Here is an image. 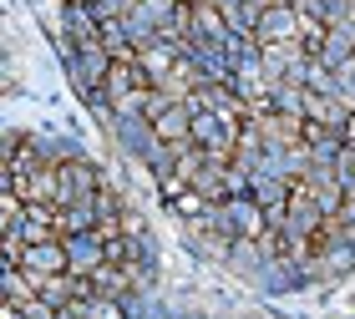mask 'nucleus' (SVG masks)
<instances>
[{
	"label": "nucleus",
	"instance_id": "1",
	"mask_svg": "<svg viewBox=\"0 0 355 319\" xmlns=\"http://www.w3.org/2000/svg\"><path fill=\"white\" fill-rule=\"evenodd\" d=\"M142 111H148L157 142H168V147H183V142H188V132H193V111H188L183 102H168L163 91H153Z\"/></svg>",
	"mask_w": 355,
	"mask_h": 319
},
{
	"label": "nucleus",
	"instance_id": "2",
	"mask_svg": "<svg viewBox=\"0 0 355 319\" xmlns=\"http://www.w3.org/2000/svg\"><path fill=\"white\" fill-rule=\"evenodd\" d=\"M56 203H61V208L96 203V172H92V163H61L56 167Z\"/></svg>",
	"mask_w": 355,
	"mask_h": 319
},
{
	"label": "nucleus",
	"instance_id": "3",
	"mask_svg": "<svg viewBox=\"0 0 355 319\" xmlns=\"http://www.w3.org/2000/svg\"><path fill=\"white\" fill-rule=\"evenodd\" d=\"M21 268L31 279H46V274H67L71 268V248H61L56 238H41V244H26V253H21ZM41 289V284H36Z\"/></svg>",
	"mask_w": 355,
	"mask_h": 319
},
{
	"label": "nucleus",
	"instance_id": "4",
	"mask_svg": "<svg viewBox=\"0 0 355 319\" xmlns=\"http://www.w3.org/2000/svg\"><path fill=\"white\" fill-rule=\"evenodd\" d=\"M15 193H21L31 208L36 203H56V167H15Z\"/></svg>",
	"mask_w": 355,
	"mask_h": 319
},
{
	"label": "nucleus",
	"instance_id": "5",
	"mask_svg": "<svg viewBox=\"0 0 355 319\" xmlns=\"http://www.w3.org/2000/svg\"><path fill=\"white\" fill-rule=\"evenodd\" d=\"M300 36V15L289 6H274L259 15V46H274V41H295Z\"/></svg>",
	"mask_w": 355,
	"mask_h": 319
},
{
	"label": "nucleus",
	"instance_id": "6",
	"mask_svg": "<svg viewBox=\"0 0 355 319\" xmlns=\"http://www.w3.org/2000/svg\"><path fill=\"white\" fill-rule=\"evenodd\" d=\"M300 41H274V46H264V71L274 76V82H279V76L289 71V66H300Z\"/></svg>",
	"mask_w": 355,
	"mask_h": 319
},
{
	"label": "nucleus",
	"instance_id": "7",
	"mask_svg": "<svg viewBox=\"0 0 355 319\" xmlns=\"http://www.w3.org/2000/svg\"><path fill=\"white\" fill-rule=\"evenodd\" d=\"M193 82H198V76H193V66H183V61H178L173 71H163V76H157V91H163L168 102H183L188 91H193Z\"/></svg>",
	"mask_w": 355,
	"mask_h": 319
},
{
	"label": "nucleus",
	"instance_id": "8",
	"mask_svg": "<svg viewBox=\"0 0 355 319\" xmlns=\"http://www.w3.org/2000/svg\"><path fill=\"white\" fill-rule=\"evenodd\" d=\"M137 66L148 71V82H157L163 71H173V66H178V56L168 51V46H148V51H137Z\"/></svg>",
	"mask_w": 355,
	"mask_h": 319
},
{
	"label": "nucleus",
	"instance_id": "9",
	"mask_svg": "<svg viewBox=\"0 0 355 319\" xmlns=\"http://www.w3.org/2000/svg\"><path fill=\"white\" fill-rule=\"evenodd\" d=\"M0 319H56V304H51V299H26V304H6V314H0Z\"/></svg>",
	"mask_w": 355,
	"mask_h": 319
},
{
	"label": "nucleus",
	"instance_id": "10",
	"mask_svg": "<svg viewBox=\"0 0 355 319\" xmlns=\"http://www.w3.org/2000/svg\"><path fill=\"white\" fill-rule=\"evenodd\" d=\"M96 6H102V10H127L132 0H96Z\"/></svg>",
	"mask_w": 355,
	"mask_h": 319
}]
</instances>
